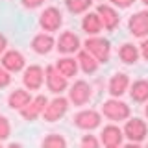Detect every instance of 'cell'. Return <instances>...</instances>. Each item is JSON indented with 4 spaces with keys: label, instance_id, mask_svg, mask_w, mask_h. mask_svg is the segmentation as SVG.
<instances>
[{
    "label": "cell",
    "instance_id": "cell-1",
    "mask_svg": "<svg viewBox=\"0 0 148 148\" xmlns=\"http://www.w3.org/2000/svg\"><path fill=\"white\" fill-rule=\"evenodd\" d=\"M85 50L91 56H95V59L98 63H108L109 61V54H111V43L104 37H96L91 35L85 41Z\"/></svg>",
    "mask_w": 148,
    "mask_h": 148
},
{
    "label": "cell",
    "instance_id": "cell-2",
    "mask_svg": "<svg viewBox=\"0 0 148 148\" xmlns=\"http://www.w3.org/2000/svg\"><path fill=\"white\" fill-rule=\"evenodd\" d=\"M102 113L109 120H126L130 117V106L117 98H111L102 104Z\"/></svg>",
    "mask_w": 148,
    "mask_h": 148
},
{
    "label": "cell",
    "instance_id": "cell-3",
    "mask_svg": "<svg viewBox=\"0 0 148 148\" xmlns=\"http://www.w3.org/2000/svg\"><path fill=\"white\" fill-rule=\"evenodd\" d=\"M67 109H69V100L63 98V96H58V98H54L52 102L46 104V108L43 111V119L46 122H56V120L65 117Z\"/></svg>",
    "mask_w": 148,
    "mask_h": 148
},
{
    "label": "cell",
    "instance_id": "cell-4",
    "mask_svg": "<svg viewBox=\"0 0 148 148\" xmlns=\"http://www.w3.org/2000/svg\"><path fill=\"white\" fill-rule=\"evenodd\" d=\"M122 133H124V137L130 139V143H137V145H141V143L146 139V133H148L146 122L141 120V119H132V120L126 122Z\"/></svg>",
    "mask_w": 148,
    "mask_h": 148
},
{
    "label": "cell",
    "instance_id": "cell-5",
    "mask_svg": "<svg viewBox=\"0 0 148 148\" xmlns=\"http://www.w3.org/2000/svg\"><path fill=\"white\" fill-rule=\"evenodd\" d=\"M72 120H74V124H76L80 130H87V132H91V130H95V128L100 126L102 117H100L98 111H95V109H83V111H80V113L74 115Z\"/></svg>",
    "mask_w": 148,
    "mask_h": 148
},
{
    "label": "cell",
    "instance_id": "cell-6",
    "mask_svg": "<svg viewBox=\"0 0 148 148\" xmlns=\"http://www.w3.org/2000/svg\"><path fill=\"white\" fill-rule=\"evenodd\" d=\"M39 24H41V28H43L45 32H56V30H59V26L63 24L61 11H59L58 8H54V6L46 8L45 11L41 13V17H39Z\"/></svg>",
    "mask_w": 148,
    "mask_h": 148
},
{
    "label": "cell",
    "instance_id": "cell-7",
    "mask_svg": "<svg viewBox=\"0 0 148 148\" xmlns=\"http://www.w3.org/2000/svg\"><path fill=\"white\" fill-rule=\"evenodd\" d=\"M46 85H48V91L54 92V95H61V92L69 87L67 78L63 74H59V71L56 69V65H48L46 67Z\"/></svg>",
    "mask_w": 148,
    "mask_h": 148
},
{
    "label": "cell",
    "instance_id": "cell-8",
    "mask_svg": "<svg viewBox=\"0 0 148 148\" xmlns=\"http://www.w3.org/2000/svg\"><path fill=\"white\" fill-rule=\"evenodd\" d=\"M91 100V85L85 80L74 82V85L69 91V102H72L74 106H85Z\"/></svg>",
    "mask_w": 148,
    "mask_h": 148
},
{
    "label": "cell",
    "instance_id": "cell-9",
    "mask_svg": "<svg viewBox=\"0 0 148 148\" xmlns=\"http://www.w3.org/2000/svg\"><path fill=\"white\" fill-rule=\"evenodd\" d=\"M43 82H45V71H43V67H39V65H30V67L24 71L22 83H24L26 89L37 91V89H41Z\"/></svg>",
    "mask_w": 148,
    "mask_h": 148
},
{
    "label": "cell",
    "instance_id": "cell-10",
    "mask_svg": "<svg viewBox=\"0 0 148 148\" xmlns=\"http://www.w3.org/2000/svg\"><path fill=\"white\" fill-rule=\"evenodd\" d=\"M46 104H48V100H46V96L39 95L35 96V98H32L24 108L21 109V115L24 120H35L39 115H43V111L46 108Z\"/></svg>",
    "mask_w": 148,
    "mask_h": 148
},
{
    "label": "cell",
    "instance_id": "cell-11",
    "mask_svg": "<svg viewBox=\"0 0 148 148\" xmlns=\"http://www.w3.org/2000/svg\"><path fill=\"white\" fill-rule=\"evenodd\" d=\"M130 34L135 37H146L148 35V11H137L128 21Z\"/></svg>",
    "mask_w": 148,
    "mask_h": 148
},
{
    "label": "cell",
    "instance_id": "cell-12",
    "mask_svg": "<svg viewBox=\"0 0 148 148\" xmlns=\"http://www.w3.org/2000/svg\"><path fill=\"white\" fill-rule=\"evenodd\" d=\"M96 13H98L100 21H102V28H106V30H115V28L119 26L120 22V17L117 13V9L113 6H108V4H100L98 8H96Z\"/></svg>",
    "mask_w": 148,
    "mask_h": 148
},
{
    "label": "cell",
    "instance_id": "cell-13",
    "mask_svg": "<svg viewBox=\"0 0 148 148\" xmlns=\"http://www.w3.org/2000/svg\"><path fill=\"white\" fill-rule=\"evenodd\" d=\"M0 65L9 72H21L26 65V59L18 50H8V52H4L2 59H0Z\"/></svg>",
    "mask_w": 148,
    "mask_h": 148
},
{
    "label": "cell",
    "instance_id": "cell-14",
    "mask_svg": "<svg viewBox=\"0 0 148 148\" xmlns=\"http://www.w3.org/2000/svg\"><path fill=\"white\" fill-rule=\"evenodd\" d=\"M100 143L104 146H108V148H117L122 145V139H124V133H122V130H120L119 126H115V124H109V126H106L104 130H102V133H100Z\"/></svg>",
    "mask_w": 148,
    "mask_h": 148
},
{
    "label": "cell",
    "instance_id": "cell-15",
    "mask_svg": "<svg viewBox=\"0 0 148 148\" xmlns=\"http://www.w3.org/2000/svg\"><path fill=\"white\" fill-rule=\"evenodd\" d=\"M58 46L56 48L59 50L61 54H74L80 50V37H78L74 32H63L61 35H59L58 43H56Z\"/></svg>",
    "mask_w": 148,
    "mask_h": 148
},
{
    "label": "cell",
    "instance_id": "cell-16",
    "mask_svg": "<svg viewBox=\"0 0 148 148\" xmlns=\"http://www.w3.org/2000/svg\"><path fill=\"white\" fill-rule=\"evenodd\" d=\"M128 85H130L128 74H124V72L113 74L111 80H109V95L115 96V98H119V96H122L124 92L128 91Z\"/></svg>",
    "mask_w": 148,
    "mask_h": 148
},
{
    "label": "cell",
    "instance_id": "cell-17",
    "mask_svg": "<svg viewBox=\"0 0 148 148\" xmlns=\"http://www.w3.org/2000/svg\"><path fill=\"white\" fill-rule=\"evenodd\" d=\"M54 45H56V41L50 34H37L34 39H32V50H34L35 54H41V56L52 52Z\"/></svg>",
    "mask_w": 148,
    "mask_h": 148
},
{
    "label": "cell",
    "instance_id": "cell-18",
    "mask_svg": "<svg viewBox=\"0 0 148 148\" xmlns=\"http://www.w3.org/2000/svg\"><path fill=\"white\" fill-rule=\"evenodd\" d=\"M82 30L87 35H98L102 32V21H100L98 13H87L82 18Z\"/></svg>",
    "mask_w": 148,
    "mask_h": 148
},
{
    "label": "cell",
    "instance_id": "cell-19",
    "mask_svg": "<svg viewBox=\"0 0 148 148\" xmlns=\"http://www.w3.org/2000/svg\"><path fill=\"white\" fill-rule=\"evenodd\" d=\"M30 100H32V95L28 91H24V89H15L11 95L8 96V106L11 109H18V111H21Z\"/></svg>",
    "mask_w": 148,
    "mask_h": 148
},
{
    "label": "cell",
    "instance_id": "cell-20",
    "mask_svg": "<svg viewBox=\"0 0 148 148\" xmlns=\"http://www.w3.org/2000/svg\"><path fill=\"white\" fill-rule=\"evenodd\" d=\"M78 65L82 67V71L85 74H92L98 71V61L95 59V56H91L87 50H78Z\"/></svg>",
    "mask_w": 148,
    "mask_h": 148
},
{
    "label": "cell",
    "instance_id": "cell-21",
    "mask_svg": "<svg viewBox=\"0 0 148 148\" xmlns=\"http://www.w3.org/2000/svg\"><path fill=\"white\" fill-rule=\"evenodd\" d=\"M139 56H141V52H139L137 46H135V45H132V43H124L122 46H120V50H119V58H120V61L126 63V65H133V63H137Z\"/></svg>",
    "mask_w": 148,
    "mask_h": 148
},
{
    "label": "cell",
    "instance_id": "cell-22",
    "mask_svg": "<svg viewBox=\"0 0 148 148\" xmlns=\"http://www.w3.org/2000/svg\"><path fill=\"white\" fill-rule=\"evenodd\" d=\"M56 69H58L59 74H63L65 78H72V76H76V72H78V59L61 58V59H58V63H56Z\"/></svg>",
    "mask_w": 148,
    "mask_h": 148
},
{
    "label": "cell",
    "instance_id": "cell-23",
    "mask_svg": "<svg viewBox=\"0 0 148 148\" xmlns=\"http://www.w3.org/2000/svg\"><path fill=\"white\" fill-rule=\"evenodd\" d=\"M130 96L135 102H146L148 100V80H137L130 87Z\"/></svg>",
    "mask_w": 148,
    "mask_h": 148
},
{
    "label": "cell",
    "instance_id": "cell-24",
    "mask_svg": "<svg viewBox=\"0 0 148 148\" xmlns=\"http://www.w3.org/2000/svg\"><path fill=\"white\" fill-rule=\"evenodd\" d=\"M91 0H65V6L71 13L74 15H82V13H85L87 9L91 8Z\"/></svg>",
    "mask_w": 148,
    "mask_h": 148
},
{
    "label": "cell",
    "instance_id": "cell-25",
    "mask_svg": "<svg viewBox=\"0 0 148 148\" xmlns=\"http://www.w3.org/2000/svg\"><path fill=\"white\" fill-rule=\"evenodd\" d=\"M43 146H67V141L63 139V135H59V133H50V135H46L43 139V143H41Z\"/></svg>",
    "mask_w": 148,
    "mask_h": 148
},
{
    "label": "cell",
    "instance_id": "cell-26",
    "mask_svg": "<svg viewBox=\"0 0 148 148\" xmlns=\"http://www.w3.org/2000/svg\"><path fill=\"white\" fill-rule=\"evenodd\" d=\"M9 133H11V124H9L8 117L0 115V141L8 139V137H9Z\"/></svg>",
    "mask_w": 148,
    "mask_h": 148
},
{
    "label": "cell",
    "instance_id": "cell-27",
    "mask_svg": "<svg viewBox=\"0 0 148 148\" xmlns=\"http://www.w3.org/2000/svg\"><path fill=\"white\" fill-rule=\"evenodd\" d=\"M9 83H11V76H9V71L0 65V89H4V87H8Z\"/></svg>",
    "mask_w": 148,
    "mask_h": 148
},
{
    "label": "cell",
    "instance_id": "cell-28",
    "mask_svg": "<svg viewBox=\"0 0 148 148\" xmlns=\"http://www.w3.org/2000/svg\"><path fill=\"white\" fill-rule=\"evenodd\" d=\"M82 146H92V148H96V146H100V141H98V139H95L92 135H83Z\"/></svg>",
    "mask_w": 148,
    "mask_h": 148
},
{
    "label": "cell",
    "instance_id": "cell-29",
    "mask_svg": "<svg viewBox=\"0 0 148 148\" xmlns=\"http://www.w3.org/2000/svg\"><path fill=\"white\" fill-rule=\"evenodd\" d=\"M43 2L45 0H22V6H24L26 9H35V8H39Z\"/></svg>",
    "mask_w": 148,
    "mask_h": 148
},
{
    "label": "cell",
    "instance_id": "cell-30",
    "mask_svg": "<svg viewBox=\"0 0 148 148\" xmlns=\"http://www.w3.org/2000/svg\"><path fill=\"white\" fill-rule=\"evenodd\" d=\"M133 2H135V0H111V4H113V6H117V8H120V9L130 8Z\"/></svg>",
    "mask_w": 148,
    "mask_h": 148
},
{
    "label": "cell",
    "instance_id": "cell-31",
    "mask_svg": "<svg viewBox=\"0 0 148 148\" xmlns=\"http://www.w3.org/2000/svg\"><path fill=\"white\" fill-rule=\"evenodd\" d=\"M141 56L148 61V39H145V41L141 43Z\"/></svg>",
    "mask_w": 148,
    "mask_h": 148
},
{
    "label": "cell",
    "instance_id": "cell-32",
    "mask_svg": "<svg viewBox=\"0 0 148 148\" xmlns=\"http://www.w3.org/2000/svg\"><path fill=\"white\" fill-rule=\"evenodd\" d=\"M6 46H8V39H6V35H2V34H0V54H4Z\"/></svg>",
    "mask_w": 148,
    "mask_h": 148
},
{
    "label": "cell",
    "instance_id": "cell-33",
    "mask_svg": "<svg viewBox=\"0 0 148 148\" xmlns=\"http://www.w3.org/2000/svg\"><path fill=\"white\" fill-rule=\"evenodd\" d=\"M145 115H146V119H148V106L145 108Z\"/></svg>",
    "mask_w": 148,
    "mask_h": 148
},
{
    "label": "cell",
    "instance_id": "cell-34",
    "mask_svg": "<svg viewBox=\"0 0 148 148\" xmlns=\"http://www.w3.org/2000/svg\"><path fill=\"white\" fill-rule=\"evenodd\" d=\"M141 2H143V4H145V6H148V0H141Z\"/></svg>",
    "mask_w": 148,
    "mask_h": 148
}]
</instances>
